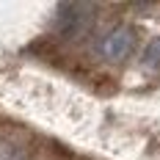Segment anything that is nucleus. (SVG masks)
Masks as SVG:
<instances>
[{
    "instance_id": "obj_4",
    "label": "nucleus",
    "mask_w": 160,
    "mask_h": 160,
    "mask_svg": "<svg viewBox=\"0 0 160 160\" xmlns=\"http://www.w3.org/2000/svg\"><path fill=\"white\" fill-rule=\"evenodd\" d=\"M0 160H25V152L11 141H0Z\"/></svg>"
},
{
    "instance_id": "obj_1",
    "label": "nucleus",
    "mask_w": 160,
    "mask_h": 160,
    "mask_svg": "<svg viewBox=\"0 0 160 160\" xmlns=\"http://www.w3.org/2000/svg\"><path fill=\"white\" fill-rule=\"evenodd\" d=\"M94 22V6L88 3H64L55 11V31L64 39H78Z\"/></svg>"
},
{
    "instance_id": "obj_2",
    "label": "nucleus",
    "mask_w": 160,
    "mask_h": 160,
    "mask_svg": "<svg viewBox=\"0 0 160 160\" xmlns=\"http://www.w3.org/2000/svg\"><path fill=\"white\" fill-rule=\"evenodd\" d=\"M135 47V31L130 25H116L102 36L99 42V55L108 61V64H122L127 61L130 52Z\"/></svg>"
},
{
    "instance_id": "obj_3",
    "label": "nucleus",
    "mask_w": 160,
    "mask_h": 160,
    "mask_svg": "<svg viewBox=\"0 0 160 160\" xmlns=\"http://www.w3.org/2000/svg\"><path fill=\"white\" fill-rule=\"evenodd\" d=\"M141 64H144L146 69H152V72H158V69H160V36H158V39H152V42L144 47Z\"/></svg>"
}]
</instances>
